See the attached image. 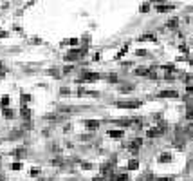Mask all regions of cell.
<instances>
[{
	"instance_id": "obj_20",
	"label": "cell",
	"mask_w": 193,
	"mask_h": 181,
	"mask_svg": "<svg viewBox=\"0 0 193 181\" xmlns=\"http://www.w3.org/2000/svg\"><path fill=\"white\" fill-rule=\"evenodd\" d=\"M29 100H31V96H29V94H22V103H27Z\"/></svg>"
},
{
	"instance_id": "obj_6",
	"label": "cell",
	"mask_w": 193,
	"mask_h": 181,
	"mask_svg": "<svg viewBox=\"0 0 193 181\" xmlns=\"http://www.w3.org/2000/svg\"><path fill=\"white\" fill-rule=\"evenodd\" d=\"M108 136L110 138H121L123 136V130H108Z\"/></svg>"
},
{
	"instance_id": "obj_3",
	"label": "cell",
	"mask_w": 193,
	"mask_h": 181,
	"mask_svg": "<svg viewBox=\"0 0 193 181\" xmlns=\"http://www.w3.org/2000/svg\"><path fill=\"white\" fill-rule=\"evenodd\" d=\"M116 105L119 109H137V107H141V102H117Z\"/></svg>"
},
{
	"instance_id": "obj_19",
	"label": "cell",
	"mask_w": 193,
	"mask_h": 181,
	"mask_svg": "<svg viewBox=\"0 0 193 181\" xmlns=\"http://www.w3.org/2000/svg\"><path fill=\"white\" fill-rule=\"evenodd\" d=\"M31 176H33V178L40 176V169H33V170H31Z\"/></svg>"
},
{
	"instance_id": "obj_5",
	"label": "cell",
	"mask_w": 193,
	"mask_h": 181,
	"mask_svg": "<svg viewBox=\"0 0 193 181\" xmlns=\"http://www.w3.org/2000/svg\"><path fill=\"white\" fill-rule=\"evenodd\" d=\"M177 96H179L177 91H163V92H159V98H177Z\"/></svg>"
},
{
	"instance_id": "obj_13",
	"label": "cell",
	"mask_w": 193,
	"mask_h": 181,
	"mask_svg": "<svg viewBox=\"0 0 193 181\" xmlns=\"http://www.w3.org/2000/svg\"><path fill=\"white\" fill-rule=\"evenodd\" d=\"M135 74H141L143 76V74H148V71H146L144 67H139V69H135Z\"/></svg>"
},
{
	"instance_id": "obj_8",
	"label": "cell",
	"mask_w": 193,
	"mask_h": 181,
	"mask_svg": "<svg viewBox=\"0 0 193 181\" xmlns=\"http://www.w3.org/2000/svg\"><path fill=\"white\" fill-rule=\"evenodd\" d=\"M4 118H7V120L15 118V112H13L11 109H4Z\"/></svg>"
},
{
	"instance_id": "obj_11",
	"label": "cell",
	"mask_w": 193,
	"mask_h": 181,
	"mask_svg": "<svg viewBox=\"0 0 193 181\" xmlns=\"http://www.w3.org/2000/svg\"><path fill=\"white\" fill-rule=\"evenodd\" d=\"M137 167H139V163L135 161V159H132V161L128 163V169H130V170H134V169H137Z\"/></svg>"
},
{
	"instance_id": "obj_10",
	"label": "cell",
	"mask_w": 193,
	"mask_h": 181,
	"mask_svg": "<svg viewBox=\"0 0 193 181\" xmlns=\"http://www.w3.org/2000/svg\"><path fill=\"white\" fill-rule=\"evenodd\" d=\"M22 118H25V120H29V118H31L29 109H24V107H22Z\"/></svg>"
},
{
	"instance_id": "obj_9",
	"label": "cell",
	"mask_w": 193,
	"mask_h": 181,
	"mask_svg": "<svg viewBox=\"0 0 193 181\" xmlns=\"http://www.w3.org/2000/svg\"><path fill=\"white\" fill-rule=\"evenodd\" d=\"M146 134H148V138H154V136H159V134H161V130H159V129H152V130H148Z\"/></svg>"
},
{
	"instance_id": "obj_12",
	"label": "cell",
	"mask_w": 193,
	"mask_h": 181,
	"mask_svg": "<svg viewBox=\"0 0 193 181\" xmlns=\"http://www.w3.org/2000/svg\"><path fill=\"white\" fill-rule=\"evenodd\" d=\"M9 102H11V98H9V96H4V98H2V102H0V105L5 107V105H9Z\"/></svg>"
},
{
	"instance_id": "obj_15",
	"label": "cell",
	"mask_w": 193,
	"mask_h": 181,
	"mask_svg": "<svg viewBox=\"0 0 193 181\" xmlns=\"http://www.w3.org/2000/svg\"><path fill=\"white\" fill-rule=\"evenodd\" d=\"M15 156H18V158L25 156V149H18V150H15Z\"/></svg>"
},
{
	"instance_id": "obj_22",
	"label": "cell",
	"mask_w": 193,
	"mask_h": 181,
	"mask_svg": "<svg viewBox=\"0 0 193 181\" xmlns=\"http://www.w3.org/2000/svg\"><path fill=\"white\" fill-rule=\"evenodd\" d=\"M168 25H170V29H175V25H177V20H171V22H170Z\"/></svg>"
},
{
	"instance_id": "obj_4",
	"label": "cell",
	"mask_w": 193,
	"mask_h": 181,
	"mask_svg": "<svg viewBox=\"0 0 193 181\" xmlns=\"http://www.w3.org/2000/svg\"><path fill=\"white\" fill-rule=\"evenodd\" d=\"M83 125L87 127L89 130H96V129H99L101 122H98V120H85V122H83Z\"/></svg>"
},
{
	"instance_id": "obj_21",
	"label": "cell",
	"mask_w": 193,
	"mask_h": 181,
	"mask_svg": "<svg viewBox=\"0 0 193 181\" xmlns=\"http://www.w3.org/2000/svg\"><path fill=\"white\" fill-rule=\"evenodd\" d=\"M128 179V176H126V174H121V176H117V181H126Z\"/></svg>"
},
{
	"instance_id": "obj_2",
	"label": "cell",
	"mask_w": 193,
	"mask_h": 181,
	"mask_svg": "<svg viewBox=\"0 0 193 181\" xmlns=\"http://www.w3.org/2000/svg\"><path fill=\"white\" fill-rule=\"evenodd\" d=\"M99 78L98 72H92V71H83L81 78H79V82H96V80Z\"/></svg>"
},
{
	"instance_id": "obj_16",
	"label": "cell",
	"mask_w": 193,
	"mask_h": 181,
	"mask_svg": "<svg viewBox=\"0 0 193 181\" xmlns=\"http://www.w3.org/2000/svg\"><path fill=\"white\" fill-rule=\"evenodd\" d=\"M168 9H171V5H157V11H168Z\"/></svg>"
},
{
	"instance_id": "obj_17",
	"label": "cell",
	"mask_w": 193,
	"mask_h": 181,
	"mask_svg": "<svg viewBox=\"0 0 193 181\" xmlns=\"http://www.w3.org/2000/svg\"><path fill=\"white\" fill-rule=\"evenodd\" d=\"M67 44L74 47V45H78V38H70V40H67Z\"/></svg>"
},
{
	"instance_id": "obj_14",
	"label": "cell",
	"mask_w": 193,
	"mask_h": 181,
	"mask_svg": "<svg viewBox=\"0 0 193 181\" xmlns=\"http://www.w3.org/2000/svg\"><path fill=\"white\" fill-rule=\"evenodd\" d=\"M170 154H161V158H159V161H170Z\"/></svg>"
},
{
	"instance_id": "obj_23",
	"label": "cell",
	"mask_w": 193,
	"mask_h": 181,
	"mask_svg": "<svg viewBox=\"0 0 193 181\" xmlns=\"http://www.w3.org/2000/svg\"><path fill=\"white\" fill-rule=\"evenodd\" d=\"M159 181H170V179H168V178H164V179H159Z\"/></svg>"
},
{
	"instance_id": "obj_7",
	"label": "cell",
	"mask_w": 193,
	"mask_h": 181,
	"mask_svg": "<svg viewBox=\"0 0 193 181\" xmlns=\"http://www.w3.org/2000/svg\"><path fill=\"white\" fill-rule=\"evenodd\" d=\"M141 143H143L141 139H134V141H132V145H130V149H132V150H137L139 147H141Z\"/></svg>"
},
{
	"instance_id": "obj_18",
	"label": "cell",
	"mask_w": 193,
	"mask_h": 181,
	"mask_svg": "<svg viewBox=\"0 0 193 181\" xmlns=\"http://www.w3.org/2000/svg\"><path fill=\"white\" fill-rule=\"evenodd\" d=\"M11 169H13V170H20V169H22V163H13Z\"/></svg>"
},
{
	"instance_id": "obj_1",
	"label": "cell",
	"mask_w": 193,
	"mask_h": 181,
	"mask_svg": "<svg viewBox=\"0 0 193 181\" xmlns=\"http://www.w3.org/2000/svg\"><path fill=\"white\" fill-rule=\"evenodd\" d=\"M83 55H85V51H83V49H78V51L67 53L63 58H65V62H74V60H78V58H83Z\"/></svg>"
}]
</instances>
